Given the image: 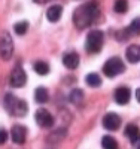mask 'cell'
<instances>
[{"label":"cell","instance_id":"cell-17","mask_svg":"<svg viewBox=\"0 0 140 149\" xmlns=\"http://www.w3.org/2000/svg\"><path fill=\"white\" fill-rule=\"evenodd\" d=\"M85 82L90 85V86H93V88H97V86L101 85V78L98 76L97 73H90V74H86Z\"/></svg>","mask_w":140,"mask_h":149},{"label":"cell","instance_id":"cell-11","mask_svg":"<svg viewBox=\"0 0 140 149\" xmlns=\"http://www.w3.org/2000/svg\"><path fill=\"white\" fill-rule=\"evenodd\" d=\"M63 64L70 70L76 69L79 66V55L76 52H66L64 57H63Z\"/></svg>","mask_w":140,"mask_h":149},{"label":"cell","instance_id":"cell-2","mask_svg":"<svg viewBox=\"0 0 140 149\" xmlns=\"http://www.w3.org/2000/svg\"><path fill=\"white\" fill-rule=\"evenodd\" d=\"M3 104H5L6 110L14 116H24L25 113H27V109H29L27 103H25L24 100L17 98L14 94H6L5 100H3Z\"/></svg>","mask_w":140,"mask_h":149},{"label":"cell","instance_id":"cell-22","mask_svg":"<svg viewBox=\"0 0 140 149\" xmlns=\"http://www.w3.org/2000/svg\"><path fill=\"white\" fill-rule=\"evenodd\" d=\"M82 98H84V93L81 90H73L70 93V95H69V100L72 103H75V104H79L82 102Z\"/></svg>","mask_w":140,"mask_h":149},{"label":"cell","instance_id":"cell-23","mask_svg":"<svg viewBox=\"0 0 140 149\" xmlns=\"http://www.w3.org/2000/svg\"><path fill=\"white\" fill-rule=\"evenodd\" d=\"M116 39L121 40V42H124V40H127V39H130V33H128V30L124 29V30L118 31V33H116Z\"/></svg>","mask_w":140,"mask_h":149},{"label":"cell","instance_id":"cell-1","mask_svg":"<svg viewBox=\"0 0 140 149\" xmlns=\"http://www.w3.org/2000/svg\"><path fill=\"white\" fill-rule=\"evenodd\" d=\"M98 14H100V5L97 0L86 2L79 8H76V10L73 12V24L76 26V29L84 30L97 19Z\"/></svg>","mask_w":140,"mask_h":149},{"label":"cell","instance_id":"cell-3","mask_svg":"<svg viewBox=\"0 0 140 149\" xmlns=\"http://www.w3.org/2000/svg\"><path fill=\"white\" fill-rule=\"evenodd\" d=\"M104 43V34L101 30H91L86 36L85 48L90 54H98Z\"/></svg>","mask_w":140,"mask_h":149},{"label":"cell","instance_id":"cell-24","mask_svg":"<svg viewBox=\"0 0 140 149\" xmlns=\"http://www.w3.org/2000/svg\"><path fill=\"white\" fill-rule=\"evenodd\" d=\"M6 140H8V133L5 130H0V145L6 143Z\"/></svg>","mask_w":140,"mask_h":149},{"label":"cell","instance_id":"cell-25","mask_svg":"<svg viewBox=\"0 0 140 149\" xmlns=\"http://www.w3.org/2000/svg\"><path fill=\"white\" fill-rule=\"evenodd\" d=\"M133 145H134V148H136V149H140V137H139L137 140H134V142H133Z\"/></svg>","mask_w":140,"mask_h":149},{"label":"cell","instance_id":"cell-9","mask_svg":"<svg viewBox=\"0 0 140 149\" xmlns=\"http://www.w3.org/2000/svg\"><path fill=\"white\" fill-rule=\"evenodd\" d=\"M10 137L14 140V143L22 145L25 142V137H27V128L22 125H14L10 130Z\"/></svg>","mask_w":140,"mask_h":149},{"label":"cell","instance_id":"cell-18","mask_svg":"<svg viewBox=\"0 0 140 149\" xmlns=\"http://www.w3.org/2000/svg\"><path fill=\"white\" fill-rule=\"evenodd\" d=\"M101 146H103V149H118V142L112 136H104L101 139Z\"/></svg>","mask_w":140,"mask_h":149},{"label":"cell","instance_id":"cell-5","mask_svg":"<svg viewBox=\"0 0 140 149\" xmlns=\"http://www.w3.org/2000/svg\"><path fill=\"white\" fill-rule=\"evenodd\" d=\"M14 54V42L8 31H3L0 34V57L3 60H9Z\"/></svg>","mask_w":140,"mask_h":149},{"label":"cell","instance_id":"cell-4","mask_svg":"<svg viewBox=\"0 0 140 149\" xmlns=\"http://www.w3.org/2000/svg\"><path fill=\"white\" fill-rule=\"evenodd\" d=\"M125 70V64L124 61L118 57H112L106 61V64L103 66V73L107 78H115L118 74H121Z\"/></svg>","mask_w":140,"mask_h":149},{"label":"cell","instance_id":"cell-21","mask_svg":"<svg viewBox=\"0 0 140 149\" xmlns=\"http://www.w3.org/2000/svg\"><path fill=\"white\" fill-rule=\"evenodd\" d=\"M14 30H15V33H17L18 36L25 34V33H27V30H29V22H27V21H20V22H17L15 26H14Z\"/></svg>","mask_w":140,"mask_h":149},{"label":"cell","instance_id":"cell-10","mask_svg":"<svg viewBox=\"0 0 140 149\" xmlns=\"http://www.w3.org/2000/svg\"><path fill=\"white\" fill-rule=\"evenodd\" d=\"M131 98V91L127 86H119V88L115 91V102L118 104H127Z\"/></svg>","mask_w":140,"mask_h":149},{"label":"cell","instance_id":"cell-26","mask_svg":"<svg viewBox=\"0 0 140 149\" xmlns=\"http://www.w3.org/2000/svg\"><path fill=\"white\" fill-rule=\"evenodd\" d=\"M34 3H37V5H43V3H46L48 0H33Z\"/></svg>","mask_w":140,"mask_h":149},{"label":"cell","instance_id":"cell-6","mask_svg":"<svg viewBox=\"0 0 140 149\" xmlns=\"http://www.w3.org/2000/svg\"><path fill=\"white\" fill-rule=\"evenodd\" d=\"M9 82H10L12 86H15V88H21V86H24L25 82H27V74H25V72L21 67H15L10 72Z\"/></svg>","mask_w":140,"mask_h":149},{"label":"cell","instance_id":"cell-20","mask_svg":"<svg viewBox=\"0 0 140 149\" xmlns=\"http://www.w3.org/2000/svg\"><path fill=\"white\" fill-rule=\"evenodd\" d=\"M113 9H115V12H118V14H125V12L128 10V2H127V0H116L115 5H113Z\"/></svg>","mask_w":140,"mask_h":149},{"label":"cell","instance_id":"cell-13","mask_svg":"<svg viewBox=\"0 0 140 149\" xmlns=\"http://www.w3.org/2000/svg\"><path fill=\"white\" fill-rule=\"evenodd\" d=\"M63 15V8L60 5H52L51 8H48L46 10V18L51 21V22H57Z\"/></svg>","mask_w":140,"mask_h":149},{"label":"cell","instance_id":"cell-7","mask_svg":"<svg viewBox=\"0 0 140 149\" xmlns=\"http://www.w3.org/2000/svg\"><path fill=\"white\" fill-rule=\"evenodd\" d=\"M36 122L39 127H43V128H48V127H52L54 125V116L49 113L46 109H39L36 112Z\"/></svg>","mask_w":140,"mask_h":149},{"label":"cell","instance_id":"cell-19","mask_svg":"<svg viewBox=\"0 0 140 149\" xmlns=\"http://www.w3.org/2000/svg\"><path fill=\"white\" fill-rule=\"evenodd\" d=\"M127 30H128L130 36H139L140 34V17L139 18H134Z\"/></svg>","mask_w":140,"mask_h":149},{"label":"cell","instance_id":"cell-8","mask_svg":"<svg viewBox=\"0 0 140 149\" xmlns=\"http://www.w3.org/2000/svg\"><path fill=\"white\" fill-rule=\"evenodd\" d=\"M119 125H121V118H119V115L113 113V112L104 115V118H103V127H104L106 130L115 131V130L119 128Z\"/></svg>","mask_w":140,"mask_h":149},{"label":"cell","instance_id":"cell-27","mask_svg":"<svg viewBox=\"0 0 140 149\" xmlns=\"http://www.w3.org/2000/svg\"><path fill=\"white\" fill-rule=\"evenodd\" d=\"M136 98H137V102L140 103V88H139V90L136 91Z\"/></svg>","mask_w":140,"mask_h":149},{"label":"cell","instance_id":"cell-12","mask_svg":"<svg viewBox=\"0 0 140 149\" xmlns=\"http://www.w3.org/2000/svg\"><path fill=\"white\" fill-rule=\"evenodd\" d=\"M125 57L133 64L139 63V61H140V45H131V46H128V49H127V52H125Z\"/></svg>","mask_w":140,"mask_h":149},{"label":"cell","instance_id":"cell-16","mask_svg":"<svg viewBox=\"0 0 140 149\" xmlns=\"http://www.w3.org/2000/svg\"><path fill=\"white\" fill-rule=\"evenodd\" d=\"M48 97H49V94H48V90L45 88V86H39V88H36L34 98H36L37 103H46Z\"/></svg>","mask_w":140,"mask_h":149},{"label":"cell","instance_id":"cell-14","mask_svg":"<svg viewBox=\"0 0 140 149\" xmlns=\"http://www.w3.org/2000/svg\"><path fill=\"white\" fill-rule=\"evenodd\" d=\"M124 133H125L127 137L131 140V143L140 137V130H139L137 125H134V124H128V125L125 127V131H124Z\"/></svg>","mask_w":140,"mask_h":149},{"label":"cell","instance_id":"cell-15","mask_svg":"<svg viewBox=\"0 0 140 149\" xmlns=\"http://www.w3.org/2000/svg\"><path fill=\"white\" fill-rule=\"evenodd\" d=\"M33 69H34V72L37 73V74H40V76H45V74H48L49 73V70H51V67H49V64L46 63V61H36L34 63V66H33Z\"/></svg>","mask_w":140,"mask_h":149}]
</instances>
